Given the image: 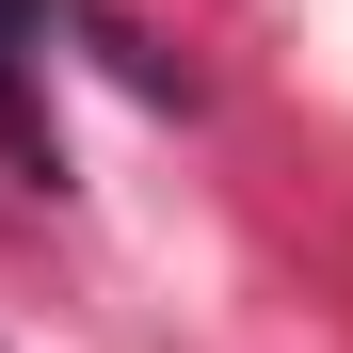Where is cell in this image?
<instances>
[{
    "instance_id": "obj_1",
    "label": "cell",
    "mask_w": 353,
    "mask_h": 353,
    "mask_svg": "<svg viewBox=\"0 0 353 353\" xmlns=\"http://www.w3.org/2000/svg\"><path fill=\"white\" fill-rule=\"evenodd\" d=\"M32 32L48 0H0V145H32Z\"/></svg>"
}]
</instances>
